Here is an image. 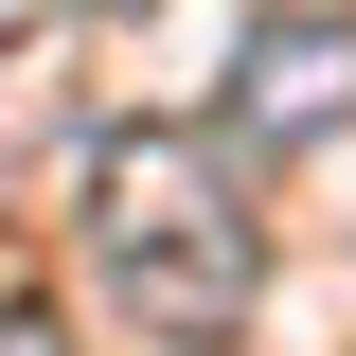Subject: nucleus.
<instances>
[{"label":"nucleus","mask_w":356,"mask_h":356,"mask_svg":"<svg viewBox=\"0 0 356 356\" xmlns=\"http://www.w3.org/2000/svg\"><path fill=\"white\" fill-rule=\"evenodd\" d=\"M356 125V18H250V54H232V143H267V161H321V143Z\"/></svg>","instance_id":"f03ea898"},{"label":"nucleus","mask_w":356,"mask_h":356,"mask_svg":"<svg viewBox=\"0 0 356 356\" xmlns=\"http://www.w3.org/2000/svg\"><path fill=\"white\" fill-rule=\"evenodd\" d=\"M89 285H107L161 356L250 339L267 214H250V178H232V143H196V125H107L89 143Z\"/></svg>","instance_id":"f257e3e1"},{"label":"nucleus","mask_w":356,"mask_h":356,"mask_svg":"<svg viewBox=\"0 0 356 356\" xmlns=\"http://www.w3.org/2000/svg\"><path fill=\"white\" fill-rule=\"evenodd\" d=\"M0 356H54V321H36V303H0Z\"/></svg>","instance_id":"7ed1b4c3"},{"label":"nucleus","mask_w":356,"mask_h":356,"mask_svg":"<svg viewBox=\"0 0 356 356\" xmlns=\"http://www.w3.org/2000/svg\"><path fill=\"white\" fill-rule=\"evenodd\" d=\"M18 36H54V0H0V54H18Z\"/></svg>","instance_id":"20e7f679"}]
</instances>
